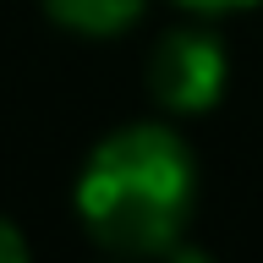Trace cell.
Returning <instances> with one entry per match:
<instances>
[{
    "instance_id": "1",
    "label": "cell",
    "mask_w": 263,
    "mask_h": 263,
    "mask_svg": "<svg viewBox=\"0 0 263 263\" xmlns=\"http://www.w3.org/2000/svg\"><path fill=\"white\" fill-rule=\"evenodd\" d=\"M197 170L170 126L137 121L110 132L88 154L77 181V214L115 252H170L192 214Z\"/></svg>"
},
{
    "instance_id": "2",
    "label": "cell",
    "mask_w": 263,
    "mask_h": 263,
    "mask_svg": "<svg viewBox=\"0 0 263 263\" xmlns=\"http://www.w3.org/2000/svg\"><path fill=\"white\" fill-rule=\"evenodd\" d=\"M225 44L203 28H176L164 33L154 61H148V88L164 110L176 115H197L225 93Z\"/></svg>"
},
{
    "instance_id": "3",
    "label": "cell",
    "mask_w": 263,
    "mask_h": 263,
    "mask_svg": "<svg viewBox=\"0 0 263 263\" xmlns=\"http://www.w3.org/2000/svg\"><path fill=\"white\" fill-rule=\"evenodd\" d=\"M148 0H44V11L71 33H93V39H110V33H126L137 16H143Z\"/></svg>"
},
{
    "instance_id": "4",
    "label": "cell",
    "mask_w": 263,
    "mask_h": 263,
    "mask_svg": "<svg viewBox=\"0 0 263 263\" xmlns=\"http://www.w3.org/2000/svg\"><path fill=\"white\" fill-rule=\"evenodd\" d=\"M0 263H28V241L11 219H0Z\"/></svg>"
},
{
    "instance_id": "5",
    "label": "cell",
    "mask_w": 263,
    "mask_h": 263,
    "mask_svg": "<svg viewBox=\"0 0 263 263\" xmlns=\"http://www.w3.org/2000/svg\"><path fill=\"white\" fill-rule=\"evenodd\" d=\"M186 11H203V16H219V11H241V6H258V0H181Z\"/></svg>"
},
{
    "instance_id": "6",
    "label": "cell",
    "mask_w": 263,
    "mask_h": 263,
    "mask_svg": "<svg viewBox=\"0 0 263 263\" xmlns=\"http://www.w3.org/2000/svg\"><path fill=\"white\" fill-rule=\"evenodd\" d=\"M170 263H214V258H209V252H197V247H181L176 241V247H170Z\"/></svg>"
}]
</instances>
